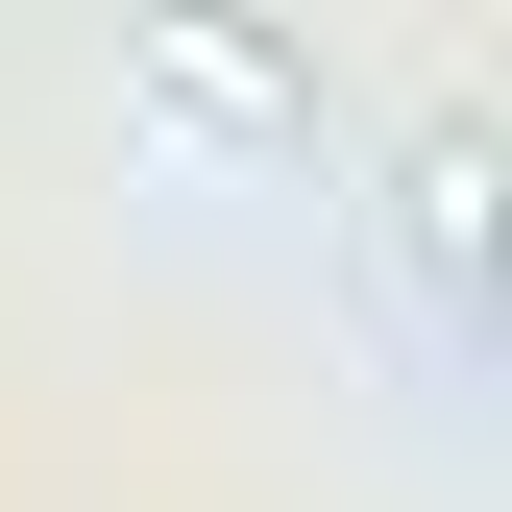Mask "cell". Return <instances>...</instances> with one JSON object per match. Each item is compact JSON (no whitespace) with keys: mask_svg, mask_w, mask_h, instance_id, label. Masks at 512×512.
I'll return each mask as SVG.
<instances>
[{"mask_svg":"<svg viewBox=\"0 0 512 512\" xmlns=\"http://www.w3.org/2000/svg\"><path fill=\"white\" fill-rule=\"evenodd\" d=\"M488 196H512V147H488V122H439V147H415V269H439V317H488Z\"/></svg>","mask_w":512,"mask_h":512,"instance_id":"cell-1","label":"cell"},{"mask_svg":"<svg viewBox=\"0 0 512 512\" xmlns=\"http://www.w3.org/2000/svg\"><path fill=\"white\" fill-rule=\"evenodd\" d=\"M122 74H147L171 122H293V49H244V25H147Z\"/></svg>","mask_w":512,"mask_h":512,"instance_id":"cell-2","label":"cell"}]
</instances>
